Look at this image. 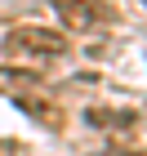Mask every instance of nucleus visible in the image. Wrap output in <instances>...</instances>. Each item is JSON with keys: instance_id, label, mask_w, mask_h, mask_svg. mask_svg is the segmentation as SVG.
<instances>
[{"instance_id": "obj_1", "label": "nucleus", "mask_w": 147, "mask_h": 156, "mask_svg": "<svg viewBox=\"0 0 147 156\" xmlns=\"http://www.w3.org/2000/svg\"><path fill=\"white\" fill-rule=\"evenodd\" d=\"M5 54H23V58H62L67 36L54 27H13L5 36Z\"/></svg>"}, {"instance_id": "obj_3", "label": "nucleus", "mask_w": 147, "mask_h": 156, "mask_svg": "<svg viewBox=\"0 0 147 156\" xmlns=\"http://www.w3.org/2000/svg\"><path fill=\"white\" fill-rule=\"evenodd\" d=\"M23 89H40V72H31V67H0V94H23Z\"/></svg>"}, {"instance_id": "obj_4", "label": "nucleus", "mask_w": 147, "mask_h": 156, "mask_svg": "<svg viewBox=\"0 0 147 156\" xmlns=\"http://www.w3.org/2000/svg\"><path fill=\"white\" fill-rule=\"evenodd\" d=\"M23 107L31 112V116H45V120H49V129H58V125H62L58 107H49V103H36V98H23Z\"/></svg>"}, {"instance_id": "obj_2", "label": "nucleus", "mask_w": 147, "mask_h": 156, "mask_svg": "<svg viewBox=\"0 0 147 156\" xmlns=\"http://www.w3.org/2000/svg\"><path fill=\"white\" fill-rule=\"evenodd\" d=\"M58 18L72 27V31H89V27H98L107 18V5H98V0H62Z\"/></svg>"}, {"instance_id": "obj_6", "label": "nucleus", "mask_w": 147, "mask_h": 156, "mask_svg": "<svg viewBox=\"0 0 147 156\" xmlns=\"http://www.w3.org/2000/svg\"><path fill=\"white\" fill-rule=\"evenodd\" d=\"M143 5H147V0H143Z\"/></svg>"}, {"instance_id": "obj_5", "label": "nucleus", "mask_w": 147, "mask_h": 156, "mask_svg": "<svg viewBox=\"0 0 147 156\" xmlns=\"http://www.w3.org/2000/svg\"><path fill=\"white\" fill-rule=\"evenodd\" d=\"M0 156H13V147H9V143H0Z\"/></svg>"}]
</instances>
